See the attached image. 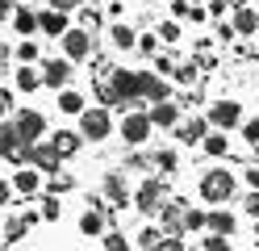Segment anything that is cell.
I'll list each match as a JSON object with an SVG mask.
<instances>
[{
    "label": "cell",
    "mask_w": 259,
    "mask_h": 251,
    "mask_svg": "<svg viewBox=\"0 0 259 251\" xmlns=\"http://www.w3.org/2000/svg\"><path fill=\"white\" fill-rule=\"evenodd\" d=\"M247 189H259V163L247 167Z\"/></svg>",
    "instance_id": "f6af8a7d"
},
{
    "label": "cell",
    "mask_w": 259,
    "mask_h": 251,
    "mask_svg": "<svg viewBox=\"0 0 259 251\" xmlns=\"http://www.w3.org/2000/svg\"><path fill=\"white\" fill-rule=\"evenodd\" d=\"M184 201L180 197H167V205L159 209V230L163 234H176V239H184Z\"/></svg>",
    "instance_id": "8992f818"
},
{
    "label": "cell",
    "mask_w": 259,
    "mask_h": 251,
    "mask_svg": "<svg viewBox=\"0 0 259 251\" xmlns=\"http://www.w3.org/2000/svg\"><path fill=\"white\" fill-rule=\"evenodd\" d=\"M17 88L21 92H38L42 88V71H34V67H17Z\"/></svg>",
    "instance_id": "d4e9b609"
},
{
    "label": "cell",
    "mask_w": 259,
    "mask_h": 251,
    "mask_svg": "<svg viewBox=\"0 0 259 251\" xmlns=\"http://www.w3.org/2000/svg\"><path fill=\"white\" fill-rule=\"evenodd\" d=\"M159 38H163V42H176V38H180V29H176V25H171V21H167V25H163V29H159Z\"/></svg>",
    "instance_id": "7bdbcfd3"
},
{
    "label": "cell",
    "mask_w": 259,
    "mask_h": 251,
    "mask_svg": "<svg viewBox=\"0 0 259 251\" xmlns=\"http://www.w3.org/2000/svg\"><path fill=\"white\" fill-rule=\"evenodd\" d=\"M59 163H63V159H59V151H55L51 142L29 147V167H38V172H51V176H55V172H59Z\"/></svg>",
    "instance_id": "4fadbf2b"
},
{
    "label": "cell",
    "mask_w": 259,
    "mask_h": 251,
    "mask_svg": "<svg viewBox=\"0 0 259 251\" xmlns=\"http://www.w3.org/2000/svg\"><path fill=\"white\" fill-rule=\"evenodd\" d=\"M242 209H247L251 222H259V189H247V201H242Z\"/></svg>",
    "instance_id": "836d02e7"
},
{
    "label": "cell",
    "mask_w": 259,
    "mask_h": 251,
    "mask_svg": "<svg viewBox=\"0 0 259 251\" xmlns=\"http://www.w3.org/2000/svg\"><path fill=\"white\" fill-rule=\"evenodd\" d=\"M101 193H105V201L113 209H121V205H130V201H134V193L125 189V180L117 176V172H105V180H101Z\"/></svg>",
    "instance_id": "9c48e42d"
},
{
    "label": "cell",
    "mask_w": 259,
    "mask_h": 251,
    "mask_svg": "<svg viewBox=\"0 0 259 251\" xmlns=\"http://www.w3.org/2000/svg\"><path fill=\"white\" fill-rule=\"evenodd\" d=\"M0 205H13V180H0Z\"/></svg>",
    "instance_id": "b9f144b4"
},
{
    "label": "cell",
    "mask_w": 259,
    "mask_h": 251,
    "mask_svg": "<svg viewBox=\"0 0 259 251\" xmlns=\"http://www.w3.org/2000/svg\"><path fill=\"white\" fill-rule=\"evenodd\" d=\"M59 213H63V201L51 193V197H42V218L46 222H59Z\"/></svg>",
    "instance_id": "1f68e13d"
},
{
    "label": "cell",
    "mask_w": 259,
    "mask_h": 251,
    "mask_svg": "<svg viewBox=\"0 0 259 251\" xmlns=\"http://www.w3.org/2000/svg\"><path fill=\"white\" fill-rule=\"evenodd\" d=\"M21 151V142H17V126L13 122H0V159H9L13 163V155Z\"/></svg>",
    "instance_id": "ffe728a7"
},
{
    "label": "cell",
    "mask_w": 259,
    "mask_h": 251,
    "mask_svg": "<svg viewBox=\"0 0 259 251\" xmlns=\"http://www.w3.org/2000/svg\"><path fill=\"white\" fill-rule=\"evenodd\" d=\"M184 230H188V234H201V230H209V213L188 205V209H184Z\"/></svg>",
    "instance_id": "603a6c76"
},
{
    "label": "cell",
    "mask_w": 259,
    "mask_h": 251,
    "mask_svg": "<svg viewBox=\"0 0 259 251\" xmlns=\"http://www.w3.org/2000/svg\"><path fill=\"white\" fill-rule=\"evenodd\" d=\"M238 122H242V105H238V100H213V105H209V126L234 130Z\"/></svg>",
    "instance_id": "52a82bcc"
},
{
    "label": "cell",
    "mask_w": 259,
    "mask_h": 251,
    "mask_svg": "<svg viewBox=\"0 0 259 251\" xmlns=\"http://www.w3.org/2000/svg\"><path fill=\"white\" fill-rule=\"evenodd\" d=\"M51 147L59 151V159H71L75 151L84 147V134H79V130H55L51 134Z\"/></svg>",
    "instance_id": "9a60e30c"
},
{
    "label": "cell",
    "mask_w": 259,
    "mask_h": 251,
    "mask_svg": "<svg viewBox=\"0 0 259 251\" xmlns=\"http://www.w3.org/2000/svg\"><path fill=\"white\" fill-rule=\"evenodd\" d=\"M125 167H151V155H142V151H134V155L125 159Z\"/></svg>",
    "instance_id": "60d3db41"
},
{
    "label": "cell",
    "mask_w": 259,
    "mask_h": 251,
    "mask_svg": "<svg viewBox=\"0 0 259 251\" xmlns=\"http://www.w3.org/2000/svg\"><path fill=\"white\" fill-rule=\"evenodd\" d=\"M201 147H205V155H213V159H222V155H226V147H230V142H226V134H209V138H205Z\"/></svg>",
    "instance_id": "4dcf8cb0"
},
{
    "label": "cell",
    "mask_w": 259,
    "mask_h": 251,
    "mask_svg": "<svg viewBox=\"0 0 259 251\" xmlns=\"http://www.w3.org/2000/svg\"><path fill=\"white\" fill-rule=\"evenodd\" d=\"M79 0H51V9H59V13H67V9H75Z\"/></svg>",
    "instance_id": "7dc6e473"
},
{
    "label": "cell",
    "mask_w": 259,
    "mask_h": 251,
    "mask_svg": "<svg viewBox=\"0 0 259 251\" xmlns=\"http://www.w3.org/2000/svg\"><path fill=\"white\" fill-rule=\"evenodd\" d=\"M71 80V59H46L42 63V84L46 88H63Z\"/></svg>",
    "instance_id": "7c38bea8"
},
{
    "label": "cell",
    "mask_w": 259,
    "mask_h": 251,
    "mask_svg": "<svg viewBox=\"0 0 259 251\" xmlns=\"http://www.w3.org/2000/svg\"><path fill=\"white\" fill-rule=\"evenodd\" d=\"M101 243H105V251H134V243H130L121 230H105V239H101Z\"/></svg>",
    "instance_id": "83f0119b"
},
{
    "label": "cell",
    "mask_w": 259,
    "mask_h": 251,
    "mask_svg": "<svg viewBox=\"0 0 259 251\" xmlns=\"http://www.w3.org/2000/svg\"><path fill=\"white\" fill-rule=\"evenodd\" d=\"M13 126H17V142L29 151V147H38V142H42V134H46V117H42L38 109H17Z\"/></svg>",
    "instance_id": "3957f363"
},
{
    "label": "cell",
    "mask_w": 259,
    "mask_h": 251,
    "mask_svg": "<svg viewBox=\"0 0 259 251\" xmlns=\"http://www.w3.org/2000/svg\"><path fill=\"white\" fill-rule=\"evenodd\" d=\"M13 13V5H9V0H0V17H9Z\"/></svg>",
    "instance_id": "c3c4849f"
},
{
    "label": "cell",
    "mask_w": 259,
    "mask_h": 251,
    "mask_svg": "<svg viewBox=\"0 0 259 251\" xmlns=\"http://www.w3.org/2000/svg\"><path fill=\"white\" fill-rule=\"evenodd\" d=\"M0 251H5V247H0Z\"/></svg>",
    "instance_id": "f907efd6"
},
{
    "label": "cell",
    "mask_w": 259,
    "mask_h": 251,
    "mask_svg": "<svg viewBox=\"0 0 259 251\" xmlns=\"http://www.w3.org/2000/svg\"><path fill=\"white\" fill-rule=\"evenodd\" d=\"M38 29L51 33V38H63V33H67V13H59V9L38 13Z\"/></svg>",
    "instance_id": "d6986e66"
},
{
    "label": "cell",
    "mask_w": 259,
    "mask_h": 251,
    "mask_svg": "<svg viewBox=\"0 0 259 251\" xmlns=\"http://www.w3.org/2000/svg\"><path fill=\"white\" fill-rule=\"evenodd\" d=\"M79 234L84 239H105V209H84L79 213Z\"/></svg>",
    "instance_id": "ac0fdd59"
},
{
    "label": "cell",
    "mask_w": 259,
    "mask_h": 251,
    "mask_svg": "<svg viewBox=\"0 0 259 251\" xmlns=\"http://www.w3.org/2000/svg\"><path fill=\"white\" fill-rule=\"evenodd\" d=\"M242 138H247L251 147H259V117H255V122H247V126H242Z\"/></svg>",
    "instance_id": "ab89813d"
},
{
    "label": "cell",
    "mask_w": 259,
    "mask_h": 251,
    "mask_svg": "<svg viewBox=\"0 0 259 251\" xmlns=\"http://www.w3.org/2000/svg\"><path fill=\"white\" fill-rule=\"evenodd\" d=\"M17 59H21V63H34V59H38V46H34V42H21V46H17Z\"/></svg>",
    "instance_id": "f35d334b"
},
{
    "label": "cell",
    "mask_w": 259,
    "mask_h": 251,
    "mask_svg": "<svg viewBox=\"0 0 259 251\" xmlns=\"http://www.w3.org/2000/svg\"><path fill=\"white\" fill-rule=\"evenodd\" d=\"M109 38H113V46H117V50H130V46H138V33L130 29V25H113V29H109Z\"/></svg>",
    "instance_id": "cb8c5ba5"
},
{
    "label": "cell",
    "mask_w": 259,
    "mask_h": 251,
    "mask_svg": "<svg viewBox=\"0 0 259 251\" xmlns=\"http://www.w3.org/2000/svg\"><path fill=\"white\" fill-rule=\"evenodd\" d=\"M151 126H155V130H176V126H180V100L151 105Z\"/></svg>",
    "instance_id": "5bb4252c"
},
{
    "label": "cell",
    "mask_w": 259,
    "mask_h": 251,
    "mask_svg": "<svg viewBox=\"0 0 259 251\" xmlns=\"http://www.w3.org/2000/svg\"><path fill=\"white\" fill-rule=\"evenodd\" d=\"M42 189V172L38 167H17V176H13V193L17 197H34Z\"/></svg>",
    "instance_id": "2e32d148"
},
{
    "label": "cell",
    "mask_w": 259,
    "mask_h": 251,
    "mask_svg": "<svg viewBox=\"0 0 259 251\" xmlns=\"http://www.w3.org/2000/svg\"><path fill=\"white\" fill-rule=\"evenodd\" d=\"M155 251H188V243H184V239H176V234H163Z\"/></svg>",
    "instance_id": "d590c367"
},
{
    "label": "cell",
    "mask_w": 259,
    "mask_h": 251,
    "mask_svg": "<svg viewBox=\"0 0 259 251\" xmlns=\"http://www.w3.org/2000/svg\"><path fill=\"white\" fill-rule=\"evenodd\" d=\"M238 230V218L230 213V209H209V234H218V239H230V234Z\"/></svg>",
    "instance_id": "e0dca14e"
},
{
    "label": "cell",
    "mask_w": 259,
    "mask_h": 251,
    "mask_svg": "<svg viewBox=\"0 0 259 251\" xmlns=\"http://www.w3.org/2000/svg\"><path fill=\"white\" fill-rule=\"evenodd\" d=\"M13 25H17V33H34L38 29V17L29 9H17V13H13Z\"/></svg>",
    "instance_id": "f546056e"
},
{
    "label": "cell",
    "mask_w": 259,
    "mask_h": 251,
    "mask_svg": "<svg viewBox=\"0 0 259 251\" xmlns=\"http://www.w3.org/2000/svg\"><path fill=\"white\" fill-rule=\"evenodd\" d=\"M79 134H84V142H105L109 134H113L109 109H105V105H101V109H84V113H79Z\"/></svg>",
    "instance_id": "5b68a950"
},
{
    "label": "cell",
    "mask_w": 259,
    "mask_h": 251,
    "mask_svg": "<svg viewBox=\"0 0 259 251\" xmlns=\"http://www.w3.org/2000/svg\"><path fill=\"white\" fill-rule=\"evenodd\" d=\"M25 230H29V226L21 222V218H9V222L0 226V239H5V243H21V239H25Z\"/></svg>",
    "instance_id": "4316f807"
},
{
    "label": "cell",
    "mask_w": 259,
    "mask_h": 251,
    "mask_svg": "<svg viewBox=\"0 0 259 251\" xmlns=\"http://www.w3.org/2000/svg\"><path fill=\"white\" fill-rule=\"evenodd\" d=\"M159 239H163V230H159V226L151 222V226H142V230H138L134 247H142V251H155V247H159Z\"/></svg>",
    "instance_id": "484cf974"
},
{
    "label": "cell",
    "mask_w": 259,
    "mask_h": 251,
    "mask_svg": "<svg viewBox=\"0 0 259 251\" xmlns=\"http://www.w3.org/2000/svg\"><path fill=\"white\" fill-rule=\"evenodd\" d=\"M59 109H63V113H75V117H79V113H84V96L67 88V92L59 96Z\"/></svg>",
    "instance_id": "f1b7e54d"
},
{
    "label": "cell",
    "mask_w": 259,
    "mask_h": 251,
    "mask_svg": "<svg viewBox=\"0 0 259 251\" xmlns=\"http://www.w3.org/2000/svg\"><path fill=\"white\" fill-rule=\"evenodd\" d=\"M255 243H259V222H255Z\"/></svg>",
    "instance_id": "681fc988"
},
{
    "label": "cell",
    "mask_w": 259,
    "mask_h": 251,
    "mask_svg": "<svg viewBox=\"0 0 259 251\" xmlns=\"http://www.w3.org/2000/svg\"><path fill=\"white\" fill-rule=\"evenodd\" d=\"M138 50H142V55H155V50H159V38H155V33H142V38H138Z\"/></svg>",
    "instance_id": "74e56055"
},
{
    "label": "cell",
    "mask_w": 259,
    "mask_h": 251,
    "mask_svg": "<svg viewBox=\"0 0 259 251\" xmlns=\"http://www.w3.org/2000/svg\"><path fill=\"white\" fill-rule=\"evenodd\" d=\"M259 29V13L255 9H238L234 13V33H255Z\"/></svg>",
    "instance_id": "7402d4cb"
},
{
    "label": "cell",
    "mask_w": 259,
    "mask_h": 251,
    "mask_svg": "<svg viewBox=\"0 0 259 251\" xmlns=\"http://www.w3.org/2000/svg\"><path fill=\"white\" fill-rule=\"evenodd\" d=\"M197 193H201V201H209V205H226V201L234 197V176L226 172V167H209V172L201 176V184H197Z\"/></svg>",
    "instance_id": "6da1fadb"
},
{
    "label": "cell",
    "mask_w": 259,
    "mask_h": 251,
    "mask_svg": "<svg viewBox=\"0 0 259 251\" xmlns=\"http://www.w3.org/2000/svg\"><path fill=\"white\" fill-rule=\"evenodd\" d=\"M201 251H234V247H230V239H218V234H205Z\"/></svg>",
    "instance_id": "e575fe53"
},
{
    "label": "cell",
    "mask_w": 259,
    "mask_h": 251,
    "mask_svg": "<svg viewBox=\"0 0 259 251\" xmlns=\"http://www.w3.org/2000/svg\"><path fill=\"white\" fill-rule=\"evenodd\" d=\"M171 76L180 80V84H192V80H197V63H176V67H171Z\"/></svg>",
    "instance_id": "d6a6232c"
},
{
    "label": "cell",
    "mask_w": 259,
    "mask_h": 251,
    "mask_svg": "<svg viewBox=\"0 0 259 251\" xmlns=\"http://www.w3.org/2000/svg\"><path fill=\"white\" fill-rule=\"evenodd\" d=\"M142 218H159V209L167 205V184L163 180H142L134 189V201H130Z\"/></svg>",
    "instance_id": "7a4b0ae2"
},
{
    "label": "cell",
    "mask_w": 259,
    "mask_h": 251,
    "mask_svg": "<svg viewBox=\"0 0 259 251\" xmlns=\"http://www.w3.org/2000/svg\"><path fill=\"white\" fill-rule=\"evenodd\" d=\"M151 163L159 167V176H171V172H180V155H176L171 147H163V151H155V155H151Z\"/></svg>",
    "instance_id": "44dd1931"
},
{
    "label": "cell",
    "mask_w": 259,
    "mask_h": 251,
    "mask_svg": "<svg viewBox=\"0 0 259 251\" xmlns=\"http://www.w3.org/2000/svg\"><path fill=\"white\" fill-rule=\"evenodd\" d=\"M138 84H142V100H151V105H163V100H171V88H167L163 76L138 71Z\"/></svg>",
    "instance_id": "30bf717a"
},
{
    "label": "cell",
    "mask_w": 259,
    "mask_h": 251,
    "mask_svg": "<svg viewBox=\"0 0 259 251\" xmlns=\"http://www.w3.org/2000/svg\"><path fill=\"white\" fill-rule=\"evenodd\" d=\"M151 130H155V126H151V109H134V113L121 117V130H117V134H121L125 147H142V142L151 138Z\"/></svg>",
    "instance_id": "277c9868"
},
{
    "label": "cell",
    "mask_w": 259,
    "mask_h": 251,
    "mask_svg": "<svg viewBox=\"0 0 259 251\" xmlns=\"http://www.w3.org/2000/svg\"><path fill=\"white\" fill-rule=\"evenodd\" d=\"M209 138V117H188V122L176 126V142H184V147H201Z\"/></svg>",
    "instance_id": "ba28073f"
},
{
    "label": "cell",
    "mask_w": 259,
    "mask_h": 251,
    "mask_svg": "<svg viewBox=\"0 0 259 251\" xmlns=\"http://www.w3.org/2000/svg\"><path fill=\"white\" fill-rule=\"evenodd\" d=\"M21 222H25V226H38V222H42V209H38V213H34V209H25V213H21Z\"/></svg>",
    "instance_id": "bcb514c9"
},
{
    "label": "cell",
    "mask_w": 259,
    "mask_h": 251,
    "mask_svg": "<svg viewBox=\"0 0 259 251\" xmlns=\"http://www.w3.org/2000/svg\"><path fill=\"white\" fill-rule=\"evenodd\" d=\"M13 113V92H0V117Z\"/></svg>",
    "instance_id": "ee69618b"
},
{
    "label": "cell",
    "mask_w": 259,
    "mask_h": 251,
    "mask_svg": "<svg viewBox=\"0 0 259 251\" xmlns=\"http://www.w3.org/2000/svg\"><path fill=\"white\" fill-rule=\"evenodd\" d=\"M63 50H67V59H71V63L88 59V50H92V33H88V29H67V33H63Z\"/></svg>",
    "instance_id": "8fae6325"
},
{
    "label": "cell",
    "mask_w": 259,
    "mask_h": 251,
    "mask_svg": "<svg viewBox=\"0 0 259 251\" xmlns=\"http://www.w3.org/2000/svg\"><path fill=\"white\" fill-rule=\"evenodd\" d=\"M71 184H75V180H71L67 172H55V180H51V193H67Z\"/></svg>",
    "instance_id": "8d00e7d4"
}]
</instances>
